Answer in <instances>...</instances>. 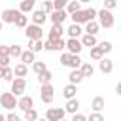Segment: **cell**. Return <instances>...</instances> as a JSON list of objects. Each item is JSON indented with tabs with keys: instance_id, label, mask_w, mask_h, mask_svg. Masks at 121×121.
Listing matches in <instances>:
<instances>
[{
	"instance_id": "cell-1",
	"label": "cell",
	"mask_w": 121,
	"mask_h": 121,
	"mask_svg": "<svg viewBox=\"0 0 121 121\" xmlns=\"http://www.w3.org/2000/svg\"><path fill=\"white\" fill-rule=\"evenodd\" d=\"M70 17H72V23H74V25L89 23V21H95V17H96V9H95V8L79 9V11H76V13H74V15H70Z\"/></svg>"
},
{
	"instance_id": "cell-2",
	"label": "cell",
	"mask_w": 121,
	"mask_h": 121,
	"mask_svg": "<svg viewBox=\"0 0 121 121\" xmlns=\"http://www.w3.org/2000/svg\"><path fill=\"white\" fill-rule=\"evenodd\" d=\"M96 17H98V26H104V28H112L113 26V15L112 11H106V9H100L96 11Z\"/></svg>"
},
{
	"instance_id": "cell-3",
	"label": "cell",
	"mask_w": 121,
	"mask_h": 121,
	"mask_svg": "<svg viewBox=\"0 0 121 121\" xmlns=\"http://www.w3.org/2000/svg\"><path fill=\"white\" fill-rule=\"evenodd\" d=\"M25 91H26V79H25V78H13V79H11V91H9V93L17 98V96H21Z\"/></svg>"
},
{
	"instance_id": "cell-4",
	"label": "cell",
	"mask_w": 121,
	"mask_h": 121,
	"mask_svg": "<svg viewBox=\"0 0 121 121\" xmlns=\"http://www.w3.org/2000/svg\"><path fill=\"white\" fill-rule=\"evenodd\" d=\"M25 34H26V38H28L30 42H36V40H42L43 30H42V26H38V25H26Z\"/></svg>"
},
{
	"instance_id": "cell-5",
	"label": "cell",
	"mask_w": 121,
	"mask_h": 121,
	"mask_svg": "<svg viewBox=\"0 0 121 121\" xmlns=\"http://www.w3.org/2000/svg\"><path fill=\"white\" fill-rule=\"evenodd\" d=\"M0 106L2 108H6V110H13L15 106H17V98L8 91V93H2L0 95Z\"/></svg>"
},
{
	"instance_id": "cell-6",
	"label": "cell",
	"mask_w": 121,
	"mask_h": 121,
	"mask_svg": "<svg viewBox=\"0 0 121 121\" xmlns=\"http://www.w3.org/2000/svg\"><path fill=\"white\" fill-rule=\"evenodd\" d=\"M53 85L51 83H47V85H42V89H40V98H42V102L43 104H51L53 102Z\"/></svg>"
},
{
	"instance_id": "cell-7",
	"label": "cell",
	"mask_w": 121,
	"mask_h": 121,
	"mask_svg": "<svg viewBox=\"0 0 121 121\" xmlns=\"http://www.w3.org/2000/svg\"><path fill=\"white\" fill-rule=\"evenodd\" d=\"M64 108H49L45 112V121H60L64 119Z\"/></svg>"
},
{
	"instance_id": "cell-8",
	"label": "cell",
	"mask_w": 121,
	"mask_h": 121,
	"mask_svg": "<svg viewBox=\"0 0 121 121\" xmlns=\"http://www.w3.org/2000/svg\"><path fill=\"white\" fill-rule=\"evenodd\" d=\"M64 47L68 49L70 55H79V51L83 49L81 43H79V40H74V38H68V42H64Z\"/></svg>"
},
{
	"instance_id": "cell-9",
	"label": "cell",
	"mask_w": 121,
	"mask_h": 121,
	"mask_svg": "<svg viewBox=\"0 0 121 121\" xmlns=\"http://www.w3.org/2000/svg\"><path fill=\"white\" fill-rule=\"evenodd\" d=\"M19 13H21L19 9H4L2 15H0V21L2 23H15V19H17Z\"/></svg>"
},
{
	"instance_id": "cell-10",
	"label": "cell",
	"mask_w": 121,
	"mask_h": 121,
	"mask_svg": "<svg viewBox=\"0 0 121 121\" xmlns=\"http://www.w3.org/2000/svg\"><path fill=\"white\" fill-rule=\"evenodd\" d=\"M62 32H64L62 25H53V26H51V30H49L47 40H49V42H57V40H60V38H62Z\"/></svg>"
},
{
	"instance_id": "cell-11",
	"label": "cell",
	"mask_w": 121,
	"mask_h": 121,
	"mask_svg": "<svg viewBox=\"0 0 121 121\" xmlns=\"http://www.w3.org/2000/svg\"><path fill=\"white\" fill-rule=\"evenodd\" d=\"M17 106L23 110V112H28V110H32V106H34V100H32V96H21L19 100H17Z\"/></svg>"
},
{
	"instance_id": "cell-12",
	"label": "cell",
	"mask_w": 121,
	"mask_h": 121,
	"mask_svg": "<svg viewBox=\"0 0 121 121\" xmlns=\"http://www.w3.org/2000/svg\"><path fill=\"white\" fill-rule=\"evenodd\" d=\"M78 70H79V74H81L83 79H85V78H91V76L95 74V68H93L91 62H81V66H79Z\"/></svg>"
},
{
	"instance_id": "cell-13",
	"label": "cell",
	"mask_w": 121,
	"mask_h": 121,
	"mask_svg": "<svg viewBox=\"0 0 121 121\" xmlns=\"http://www.w3.org/2000/svg\"><path fill=\"white\" fill-rule=\"evenodd\" d=\"M49 19H51L53 25H62L64 19H66V11H64V9H62V11H53V13L49 15Z\"/></svg>"
},
{
	"instance_id": "cell-14",
	"label": "cell",
	"mask_w": 121,
	"mask_h": 121,
	"mask_svg": "<svg viewBox=\"0 0 121 121\" xmlns=\"http://www.w3.org/2000/svg\"><path fill=\"white\" fill-rule=\"evenodd\" d=\"M104 106H106V100H104L102 96H95L93 102H91V108L95 110V113H100V112L104 110Z\"/></svg>"
},
{
	"instance_id": "cell-15",
	"label": "cell",
	"mask_w": 121,
	"mask_h": 121,
	"mask_svg": "<svg viewBox=\"0 0 121 121\" xmlns=\"http://www.w3.org/2000/svg\"><path fill=\"white\" fill-rule=\"evenodd\" d=\"M45 19H47V15H45L42 9L32 11V21H34L32 25H38V26H40V25H43V23H45Z\"/></svg>"
},
{
	"instance_id": "cell-16",
	"label": "cell",
	"mask_w": 121,
	"mask_h": 121,
	"mask_svg": "<svg viewBox=\"0 0 121 121\" xmlns=\"http://www.w3.org/2000/svg\"><path fill=\"white\" fill-rule=\"evenodd\" d=\"M66 32H68V36H70V38H74V40H78V38L81 36V32H83V28H81L79 25H74V23H72V25H70V26L66 28Z\"/></svg>"
},
{
	"instance_id": "cell-17",
	"label": "cell",
	"mask_w": 121,
	"mask_h": 121,
	"mask_svg": "<svg viewBox=\"0 0 121 121\" xmlns=\"http://www.w3.org/2000/svg\"><path fill=\"white\" fill-rule=\"evenodd\" d=\"M79 43H81V47H83V45H87V47H95V45H98L96 36H89V34H83L81 40H79Z\"/></svg>"
},
{
	"instance_id": "cell-18",
	"label": "cell",
	"mask_w": 121,
	"mask_h": 121,
	"mask_svg": "<svg viewBox=\"0 0 121 121\" xmlns=\"http://www.w3.org/2000/svg\"><path fill=\"white\" fill-rule=\"evenodd\" d=\"M19 59H21V64H25V66H28V64H34V62H36V59H34V53H32V51H23Z\"/></svg>"
},
{
	"instance_id": "cell-19",
	"label": "cell",
	"mask_w": 121,
	"mask_h": 121,
	"mask_svg": "<svg viewBox=\"0 0 121 121\" xmlns=\"http://www.w3.org/2000/svg\"><path fill=\"white\" fill-rule=\"evenodd\" d=\"M81 9V4L78 2V0H72V2H66V15H74L76 11H79Z\"/></svg>"
},
{
	"instance_id": "cell-20",
	"label": "cell",
	"mask_w": 121,
	"mask_h": 121,
	"mask_svg": "<svg viewBox=\"0 0 121 121\" xmlns=\"http://www.w3.org/2000/svg\"><path fill=\"white\" fill-rule=\"evenodd\" d=\"M98 23L96 21H89V23H85V34H89V36H96V32H98Z\"/></svg>"
},
{
	"instance_id": "cell-21",
	"label": "cell",
	"mask_w": 121,
	"mask_h": 121,
	"mask_svg": "<svg viewBox=\"0 0 121 121\" xmlns=\"http://www.w3.org/2000/svg\"><path fill=\"white\" fill-rule=\"evenodd\" d=\"M98 62H100V72H102V74H110V72L113 70V62H112L110 59L104 57V59H100Z\"/></svg>"
},
{
	"instance_id": "cell-22",
	"label": "cell",
	"mask_w": 121,
	"mask_h": 121,
	"mask_svg": "<svg viewBox=\"0 0 121 121\" xmlns=\"http://www.w3.org/2000/svg\"><path fill=\"white\" fill-rule=\"evenodd\" d=\"M68 81H70V85H79L81 81H83V78H81V74H79V70H72L70 74H68Z\"/></svg>"
},
{
	"instance_id": "cell-23",
	"label": "cell",
	"mask_w": 121,
	"mask_h": 121,
	"mask_svg": "<svg viewBox=\"0 0 121 121\" xmlns=\"http://www.w3.org/2000/svg\"><path fill=\"white\" fill-rule=\"evenodd\" d=\"M76 93H78V87L76 85H66L64 89H62V96L66 98V100H70V98H76Z\"/></svg>"
},
{
	"instance_id": "cell-24",
	"label": "cell",
	"mask_w": 121,
	"mask_h": 121,
	"mask_svg": "<svg viewBox=\"0 0 121 121\" xmlns=\"http://www.w3.org/2000/svg\"><path fill=\"white\" fill-rule=\"evenodd\" d=\"M78 108H79V102H78V98H70L68 102H66V108H64V112H68V113H76L78 112Z\"/></svg>"
},
{
	"instance_id": "cell-25",
	"label": "cell",
	"mask_w": 121,
	"mask_h": 121,
	"mask_svg": "<svg viewBox=\"0 0 121 121\" xmlns=\"http://www.w3.org/2000/svg\"><path fill=\"white\" fill-rule=\"evenodd\" d=\"M32 9H34V0H23L21 6H19V11L21 13H28Z\"/></svg>"
},
{
	"instance_id": "cell-26",
	"label": "cell",
	"mask_w": 121,
	"mask_h": 121,
	"mask_svg": "<svg viewBox=\"0 0 121 121\" xmlns=\"http://www.w3.org/2000/svg\"><path fill=\"white\" fill-rule=\"evenodd\" d=\"M42 49H43V42H42V40H36V42H30V40H28V51L38 53V51H42Z\"/></svg>"
},
{
	"instance_id": "cell-27",
	"label": "cell",
	"mask_w": 121,
	"mask_h": 121,
	"mask_svg": "<svg viewBox=\"0 0 121 121\" xmlns=\"http://www.w3.org/2000/svg\"><path fill=\"white\" fill-rule=\"evenodd\" d=\"M26 74H28V66H25V64H15L13 76H17V78H25Z\"/></svg>"
},
{
	"instance_id": "cell-28",
	"label": "cell",
	"mask_w": 121,
	"mask_h": 121,
	"mask_svg": "<svg viewBox=\"0 0 121 121\" xmlns=\"http://www.w3.org/2000/svg\"><path fill=\"white\" fill-rule=\"evenodd\" d=\"M21 53H23L21 45H8V57L9 59L11 57H21Z\"/></svg>"
},
{
	"instance_id": "cell-29",
	"label": "cell",
	"mask_w": 121,
	"mask_h": 121,
	"mask_svg": "<svg viewBox=\"0 0 121 121\" xmlns=\"http://www.w3.org/2000/svg\"><path fill=\"white\" fill-rule=\"evenodd\" d=\"M89 55H91V59H93V60H100V59H104V53L100 51V47H98V45H95V47H91V51H89Z\"/></svg>"
},
{
	"instance_id": "cell-30",
	"label": "cell",
	"mask_w": 121,
	"mask_h": 121,
	"mask_svg": "<svg viewBox=\"0 0 121 121\" xmlns=\"http://www.w3.org/2000/svg\"><path fill=\"white\" fill-rule=\"evenodd\" d=\"M26 25H28V17L23 15V13H19L17 19H15V26H19V28H26Z\"/></svg>"
},
{
	"instance_id": "cell-31",
	"label": "cell",
	"mask_w": 121,
	"mask_h": 121,
	"mask_svg": "<svg viewBox=\"0 0 121 121\" xmlns=\"http://www.w3.org/2000/svg\"><path fill=\"white\" fill-rule=\"evenodd\" d=\"M32 70H34V72L40 76V74H43L47 68H45V62H42V60H36V62L32 64Z\"/></svg>"
},
{
	"instance_id": "cell-32",
	"label": "cell",
	"mask_w": 121,
	"mask_h": 121,
	"mask_svg": "<svg viewBox=\"0 0 121 121\" xmlns=\"http://www.w3.org/2000/svg\"><path fill=\"white\" fill-rule=\"evenodd\" d=\"M42 11H43L45 15H51V13H53V2L43 0V2H42Z\"/></svg>"
},
{
	"instance_id": "cell-33",
	"label": "cell",
	"mask_w": 121,
	"mask_h": 121,
	"mask_svg": "<svg viewBox=\"0 0 121 121\" xmlns=\"http://www.w3.org/2000/svg\"><path fill=\"white\" fill-rule=\"evenodd\" d=\"M38 81H40L42 85H47V83L51 81V72H49V70H45L43 74H40V76H38Z\"/></svg>"
},
{
	"instance_id": "cell-34",
	"label": "cell",
	"mask_w": 121,
	"mask_h": 121,
	"mask_svg": "<svg viewBox=\"0 0 121 121\" xmlns=\"http://www.w3.org/2000/svg\"><path fill=\"white\" fill-rule=\"evenodd\" d=\"M81 66V59H79V55H72V59H70V68L72 70H78Z\"/></svg>"
},
{
	"instance_id": "cell-35",
	"label": "cell",
	"mask_w": 121,
	"mask_h": 121,
	"mask_svg": "<svg viewBox=\"0 0 121 121\" xmlns=\"http://www.w3.org/2000/svg\"><path fill=\"white\" fill-rule=\"evenodd\" d=\"M2 79H6V81H11V79H13V70H11L9 66L2 68Z\"/></svg>"
},
{
	"instance_id": "cell-36",
	"label": "cell",
	"mask_w": 121,
	"mask_h": 121,
	"mask_svg": "<svg viewBox=\"0 0 121 121\" xmlns=\"http://www.w3.org/2000/svg\"><path fill=\"white\" fill-rule=\"evenodd\" d=\"M25 121H38V112L32 108L28 112H25Z\"/></svg>"
},
{
	"instance_id": "cell-37",
	"label": "cell",
	"mask_w": 121,
	"mask_h": 121,
	"mask_svg": "<svg viewBox=\"0 0 121 121\" xmlns=\"http://www.w3.org/2000/svg\"><path fill=\"white\" fill-rule=\"evenodd\" d=\"M66 8V0H55L53 2V11H62Z\"/></svg>"
},
{
	"instance_id": "cell-38",
	"label": "cell",
	"mask_w": 121,
	"mask_h": 121,
	"mask_svg": "<svg viewBox=\"0 0 121 121\" xmlns=\"http://www.w3.org/2000/svg\"><path fill=\"white\" fill-rule=\"evenodd\" d=\"M98 47H100V51H102L104 55L112 51V43H110V42H102V43H98Z\"/></svg>"
},
{
	"instance_id": "cell-39",
	"label": "cell",
	"mask_w": 121,
	"mask_h": 121,
	"mask_svg": "<svg viewBox=\"0 0 121 121\" xmlns=\"http://www.w3.org/2000/svg\"><path fill=\"white\" fill-rule=\"evenodd\" d=\"M70 59H72L70 53H62V55H60V64H62V66H70Z\"/></svg>"
},
{
	"instance_id": "cell-40",
	"label": "cell",
	"mask_w": 121,
	"mask_h": 121,
	"mask_svg": "<svg viewBox=\"0 0 121 121\" xmlns=\"http://www.w3.org/2000/svg\"><path fill=\"white\" fill-rule=\"evenodd\" d=\"M113 8H115V0H104V8H102V9L110 11V9H113Z\"/></svg>"
},
{
	"instance_id": "cell-41",
	"label": "cell",
	"mask_w": 121,
	"mask_h": 121,
	"mask_svg": "<svg viewBox=\"0 0 121 121\" xmlns=\"http://www.w3.org/2000/svg\"><path fill=\"white\" fill-rule=\"evenodd\" d=\"M87 121H104V117H102V113H91L87 117Z\"/></svg>"
},
{
	"instance_id": "cell-42",
	"label": "cell",
	"mask_w": 121,
	"mask_h": 121,
	"mask_svg": "<svg viewBox=\"0 0 121 121\" xmlns=\"http://www.w3.org/2000/svg\"><path fill=\"white\" fill-rule=\"evenodd\" d=\"M9 57H0V68H6V66H9Z\"/></svg>"
},
{
	"instance_id": "cell-43",
	"label": "cell",
	"mask_w": 121,
	"mask_h": 121,
	"mask_svg": "<svg viewBox=\"0 0 121 121\" xmlns=\"http://www.w3.org/2000/svg\"><path fill=\"white\" fill-rule=\"evenodd\" d=\"M6 121H21V117H19L17 113H13V112H11V113H8V115H6Z\"/></svg>"
},
{
	"instance_id": "cell-44",
	"label": "cell",
	"mask_w": 121,
	"mask_h": 121,
	"mask_svg": "<svg viewBox=\"0 0 121 121\" xmlns=\"http://www.w3.org/2000/svg\"><path fill=\"white\" fill-rule=\"evenodd\" d=\"M72 121H87V117H85V115H81V113H74Z\"/></svg>"
},
{
	"instance_id": "cell-45",
	"label": "cell",
	"mask_w": 121,
	"mask_h": 121,
	"mask_svg": "<svg viewBox=\"0 0 121 121\" xmlns=\"http://www.w3.org/2000/svg\"><path fill=\"white\" fill-rule=\"evenodd\" d=\"M0 57H8V45H0Z\"/></svg>"
},
{
	"instance_id": "cell-46",
	"label": "cell",
	"mask_w": 121,
	"mask_h": 121,
	"mask_svg": "<svg viewBox=\"0 0 121 121\" xmlns=\"http://www.w3.org/2000/svg\"><path fill=\"white\" fill-rule=\"evenodd\" d=\"M115 93H117V95H121V83H117V87H115Z\"/></svg>"
},
{
	"instance_id": "cell-47",
	"label": "cell",
	"mask_w": 121,
	"mask_h": 121,
	"mask_svg": "<svg viewBox=\"0 0 121 121\" xmlns=\"http://www.w3.org/2000/svg\"><path fill=\"white\" fill-rule=\"evenodd\" d=\"M0 121H6V115H2V113H0Z\"/></svg>"
},
{
	"instance_id": "cell-48",
	"label": "cell",
	"mask_w": 121,
	"mask_h": 121,
	"mask_svg": "<svg viewBox=\"0 0 121 121\" xmlns=\"http://www.w3.org/2000/svg\"><path fill=\"white\" fill-rule=\"evenodd\" d=\"M2 26H4V23H2V21H0V30H2Z\"/></svg>"
},
{
	"instance_id": "cell-49",
	"label": "cell",
	"mask_w": 121,
	"mask_h": 121,
	"mask_svg": "<svg viewBox=\"0 0 121 121\" xmlns=\"http://www.w3.org/2000/svg\"><path fill=\"white\" fill-rule=\"evenodd\" d=\"M0 78H2V68H0Z\"/></svg>"
},
{
	"instance_id": "cell-50",
	"label": "cell",
	"mask_w": 121,
	"mask_h": 121,
	"mask_svg": "<svg viewBox=\"0 0 121 121\" xmlns=\"http://www.w3.org/2000/svg\"><path fill=\"white\" fill-rule=\"evenodd\" d=\"M40 121H45V119H40Z\"/></svg>"
},
{
	"instance_id": "cell-51",
	"label": "cell",
	"mask_w": 121,
	"mask_h": 121,
	"mask_svg": "<svg viewBox=\"0 0 121 121\" xmlns=\"http://www.w3.org/2000/svg\"><path fill=\"white\" fill-rule=\"evenodd\" d=\"M60 121H64V119H60Z\"/></svg>"
}]
</instances>
